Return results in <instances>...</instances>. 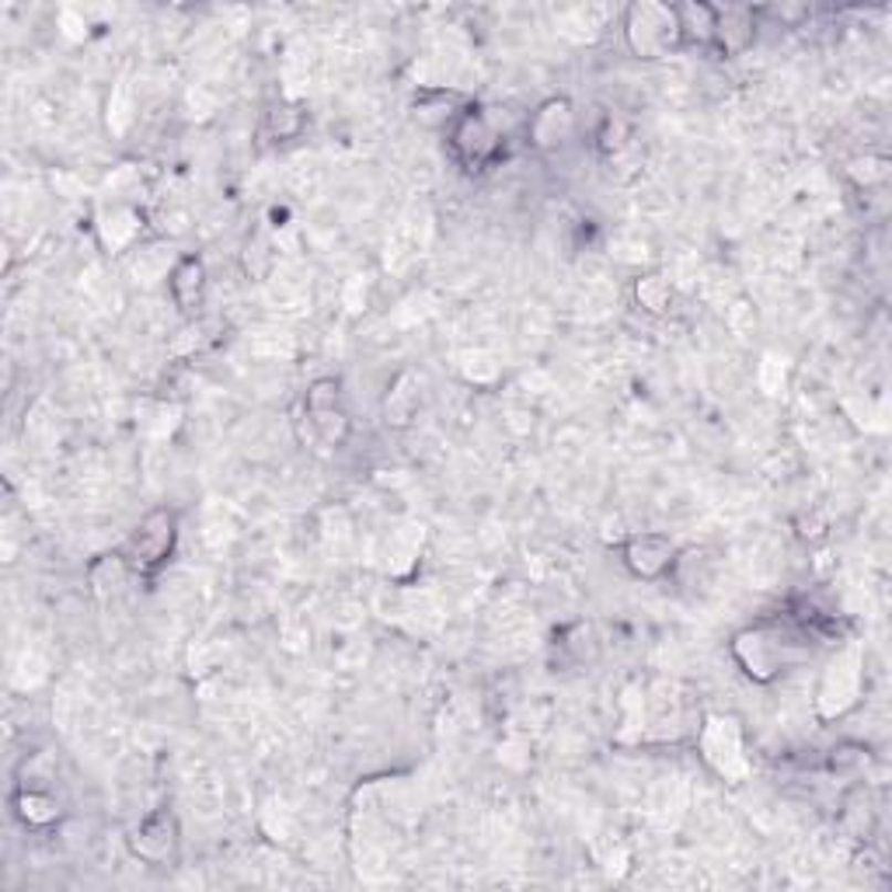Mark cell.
Here are the masks:
<instances>
[{
	"label": "cell",
	"mask_w": 892,
	"mask_h": 892,
	"mask_svg": "<svg viewBox=\"0 0 892 892\" xmlns=\"http://www.w3.org/2000/svg\"><path fill=\"white\" fill-rule=\"evenodd\" d=\"M129 848H133L136 858L147 861V864H165L168 858H175V851H178V822H175V816L168 809L150 812L140 827L133 830Z\"/></svg>",
	"instance_id": "6"
},
{
	"label": "cell",
	"mask_w": 892,
	"mask_h": 892,
	"mask_svg": "<svg viewBox=\"0 0 892 892\" xmlns=\"http://www.w3.org/2000/svg\"><path fill=\"white\" fill-rule=\"evenodd\" d=\"M625 35L628 45L646 60L667 56L676 39H680V21H676V8L667 4H634L628 11L625 21Z\"/></svg>",
	"instance_id": "3"
},
{
	"label": "cell",
	"mask_w": 892,
	"mask_h": 892,
	"mask_svg": "<svg viewBox=\"0 0 892 892\" xmlns=\"http://www.w3.org/2000/svg\"><path fill=\"white\" fill-rule=\"evenodd\" d=\"M851 175L861 181L864 189H868V186H882V181L889 178V161H885V157H872V154H864L861 161H854V165H851Z\"/></svg>",
	"instance_id": "24"
},
{
	"label": "cell",
	"mask_w": 892,
	"mask_h": 892,
	"mask_svg": "<svg viewBox=\"0 0 892 892\" xmlns=\"http://www.w3.org/2000/svg\"><path fill=\"white\" fill-rule=\"evenodd\" d=\"M868 767V749L864 746H840L833 749V757H830V770L837 777H858L861 770Z\"/></svg>",
	"instance_id": "22"
},
{
	"label": "cell",
	"mask_w": 892,
	"mask_h": 892,
	"mask_svg": "<svg viewBox=\"0 0 892 892\" xmlns=\"http://www.w3.org/2000/svg\"><path fill=\"white\" fill-rule=\"evenodd\" d=\"M861 649L858 646H848L843 652H837L830 659V667L822 670V680H819V691H816V707H819V718L830 722V718H840L848 715L851 707L858 704V694H861Z\"/></svg>",
	"instance_id": "2"
},
{
	"label": "cell",
	"mask_w": 892,
	"mask_h": 892,
	"mask_svg": "<svg viewBox=\"0 0 892 892\" xmlns=\"http://www.w3.org/2000/svg\"><path fill=\"white\" fill-rule=\"evenodd\" d=\"M175 534H178L175 513L171 510H150L140 523H136V531L129 534L126 558L136 568H157V565H161L171 555Z\"/></svg>",
	"instance_id": "5"
},
{
	"label": "cell",
	"mask_w": 892,
	"mask_h": 892,
	"mask_svg": "<svg viewBox=\"0 0 892 892\" xmlns=\"http://www.w3.org/2000/svg\"><path fill=\"white\" fill-rule=\"evenodd\" d=\"M701 757L725 781H743L749 774L746 746H743V728L736 718L712 715L701 728Z\"/></svg>",
	"instance_id": "4"
},
{
	"label": "cell",
	"mask_w": 892,
	"mask_h": 892,
	"mask_svg": "<svg viewBox=\"0 0 892 892\" xmlns=\"http://www.w3.org/2000/svg\"><path fill=\"white\" fill-rule=\"evenodd\" d=\"M453 150H457V157H461L464 165L478 168L499 150V133L492 129V123L485 116H478V112H464V116L457 119V126H453Z\"/></svg>",
	"instance_id": "8"
},
{
	"label": "cell",
	"mask_w": 892,
	"mask_h": 892,
	"mask_svg": "<svg viewBox=\"0 0 892 892\" xmlns=\"http://www.w3.org/2000/svg\"><path fill=\"white\" fill-rule=\"evenodd\" d=\"M625 565L638 579H659L676 565V544L667 534H634L625 544Z\"/></svg>",
	"instance_id": "7"
},
{
	"label": "cell",
	"mask_w": 892,
	"mask_h": 892,
	"mask_svg": "<svg viewBox=\"0 0 892 892\" xmlns=\"http://www.w3.org/2000/svg\"><path fill=\"white\" fill-rule=\"evenodd\" d=\"M178 416H181V408L178 405H150L147 408V419H140V429L147 432L150 440H168L175 426H178Z\"/></svg>",
	"instance_id": "18"
},
{
	"label": "cell",
	"mask_w": 892,
	"mask_h": 892,
	"mask_svg": "<svg viewBox=\"0 0 892 892\" xmlns=\"http://www.w3.org/2000/svg\"><path fill=\"white\" fill-rule=\"evenodd\" d=\"M419 547H422V527H401L391 534V565L395 568H408L411 558L419 555Z\"/></svg>",
	"instance_id": "20"
},
{
	"label": "cell",
	"mask_w": 892,
	"mask_h": 892,
	"mask_svg": "<svg viewBox=\"0 0 892 892\" xmlns=\"http://www.w3.org/2000/svg\"><path fill=\"white\" fill-rule=\"evenodd\" d=\"M304 126V116H301V108L283 102V105H272L269 112V129L280 136V140H286V136H296Z\"/></svg>",
	"instance_id": "23"
},
{
	"label": "cell",
	"mask_w": 892,
	"mask_h": 892,
	"mask_svg": "<svg viewBox=\"0 0 892 892\" xmlns=\"http://www.w3.org/2000/svg\"><path fill=\"white\" fill-rule=\"evenodd\" d=\"M129 123H133V91H129V84L123 81V84L108 95V129L126 133Z\"/></svg>",
	"instance_id": "21"
},
{
	"label": "cell",
	"mask_w": 892,
	"mask_h": 892,
	"mask_svg": "<svg viewBox=\"0 0 892 892\" xmlns=\"http://www.w3.org/2000/svg\"><path fill=\"white\" fill-rule=\"evenodd\" d=\"M634 296L649 314H667L670 304H673V286H670V280H662V276H646V280H638Z\"/></svg>",
	"instance_id": "17"
},
{
	"label": "cell",
	"mask_w": 892,
	"mask_h": 892,
	"mask_svg": "<svg viewBox=\"0 0 892 892\" xmlns=\"http://www.w3.org/2000/svg\"><path fill=\"white\" fill-rule=\"evenodd\" d=\"M571 133H576V112H571L565 98H555L537 108L531 123V144L537 150H558Z\"/></svg>",
	"instance_id": "9"
},
{
	"label": "cell",
	"mask_w": 892,
	"mask_h": 892,
	"mask_svg": "<svg viewBox=\"0 0 892 892\" xmlns=\"http://www.w3.org/2000/svg\"><path fill=\"white\" fill-rule=\"evenodd\" d=\"M98 238L108 251H126L140 238V213L129 202H112L98 213Z\"/></svg>",
	"instance_id": "10"
},
{
	"label": "cell",
	"mask_w": 892,
	"mask_h": 892,
	"mask_svg": "<svg viewBox=\"0 0 892 892\" xmlns=\"http://www.w3.org/2000/svg\"><path fill=\"white\" fill-rule=\"evenodd\" d=\"M272 265H276V255H272V248L265 241V234H255L248 241V251H244V269L251 280H265Z\"/></svg>",
	"instance_id": "19"
},
{
	"label": "cell",
	"mask_w": 892,
	"mask_h": 892,
	"mask_svg": "<svg viewBox=\"0 0 892 892\" xmlns=\"http://www.w3.org/2000/svg\"><path fill=\"white\" fill-rule=\"evenodd\" d=\"M87 583L91 589L98 592V597H108V592H116L123 583H126V555H102L91 562L87 568Z\"/></svg>",
	"instance_id": "16"
},
{
	"label": "cell",
	"mask_w": 892,
	"mask_h": 892,
	"mask_svg": "<svg viewBox=\"0 0 892 892\" xmlns=\"http://www.w3.org/2000/svg\"><path fill=\"white\" fill-rule=\"evenodd\" d=\"M171 296H175V304L181 311H196L202 304V296H206V265L192 255L186 259H178L175 269H171Z\"/></svg>",
	"instance_id": "12"
},
{
	"label": "cell",
	"mask_w": 892,
	"mask_h": 892,
	"mask_svg": "<svg viewBox=\"0 0 892 892\" xmlns=\"http://www.w3.org/2000/svg\"><path fill=\"white\" fill-rule=\"evenodd\" d=\"M715 42L722 45L725 53H743L746 45L753 42V14L743 11V8L718 11V21H715Z\"/></svg>",
	"instance_id": "13"
},
{
	"label": "cell",
	"mask_w": 892,
	"mask_h": 892,
	"mask_svg": "<svg viewBox=\"0 0 892 892\" xmlns=\"http://www.w3.org/2000/svg\"><path fill=\"white\" fill-rule=\"evenodd\" d=\"M419 405H422V391H419V377L416 374H401L391 391L384 395V422L395 426V429H405L416 422L419 416Z\"/></svg>",
	"instance_id": "11"
},
{
	"label": "cell",
	"mask_w": 892,
	"mask_h": 892,
	"mask_svg": "<svg viewBox=\"0 0 892 892\" xmlns=\"http://www.w3.org/2000/svg\"><path fill=\"white\" fill-rule=\"evenodd\" d=\"M676 21H680V35H688L694 42H715V21H718L715 8L683 4V8H676Z\"/></svg>",
	"instance_id": "15"
},
{
	"label": "cell",
	"mask_w": 892,
	"mask_h": 892,
	"mask_svg": "<svg viewBox=\"0 0 892 892\" xmlns=\"http://www.w3.org/2000/svg\"><path fill=\"white\" fill-rule=\"evenodd\" d=\"M732 652H736L739 667L760 683L777 680L798 659L791 634H785L781 628H774V625L739 631L736 642H732Z\"/></svg>",
	"instance_id": "1"
},
{
	"label": "cell",
	"mask_w": 892,
	"mask_h": 892,
	"mask_svg": "<svg viewBox=\"0 0 892 892\" xmlns=\"http://www.w3.org/2000/svg\"><path fill=\"white\" fill-rule=\"evenodd\" d=\"M14 809H18L21 822H29V827H53V822L60 819L56 798L42 788H18Z\"/></svg>",
	"instance_id": "14"
}]
</instances>
